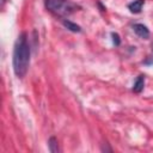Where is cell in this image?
<instances>
[{"label": "cell", "instance_id": "obj_4", "mask_svg": "<svg viewBox=\"0 0 153 153\" xmlns=\"http://www.w3.org/2000/svg\"><path fill=\"white\" fill-rule=\"evenodd\" d=\"M143 86H145V76L143 75H139L134 82V86H133V91L135 93H140L142 90H143Z\"/></svg>", "mask_w": 153, "mask_h": 153}, {"label": "cell", "instance_id": "obj_8", "mask_svg": "<svg viewBox=\"0 0 153 153\" xmlns=\"http://www.w3.org/2000/svg\"><path fill=\"white\" fill-rule=\"evenodd\" d=\"M112 42H114V44L115 45H120V43H121V41H120V36L117 35V33H115V32H112Z\"/></svg>", "mask_w": 153, "mask_h": 153}, {"label": "cell", "instance_id": "obj_3", "mask_svg": "<svg viewBox=\"0 0 153 153\" xmlns=\"http://www.w3.org/2000/svg\"><path fill=\"white\" fill-rule=\"evenodd\" d=\"M133 29H134L135 33H136L139 37L145 38V39L149 37V30L147 29L146 25H143V24H135V25L133 26Z\"/></svg>", "mask_w": 153, "mask_h": 153}, {"label": "cell", "instance_id": "obj_7", "mask_svg": "<svg viewBox=\"0 0 153 153\" xmlns=\"http://www.w3.org/2000/svg\"><path fill=\"white\" fill-rule=\"evenodd\" d=\"M48 146H49V151H50L51 153H56V152H59V145H57V140H56V137L51 136V137L49 139V141H48Z\"/></svg>", "mask_w": 153, "mask_h": 153}, {"label": "cell", "instance_id": "obj_6", "mask_svg": "<svg viewBox=\"0 0 153 153\" xmlns=\"http://www.w3.org/2000/svg\"><path fill=\"white\" fill-rule=\"evenodd\" d=\"M62 23H63V25H65L68 30H71V31H73V32H80V31H81V27H80L79 25L72 23L71 20H66V19H65Z\"/></svg>", "mask_w": 153, "mask_h": 153}, {"label": "cell", "instance_id": "obj_2", "mask_svg": "<svg viewBox=\"0 0 153 153\" xmlns=\"http://www.w3.org/2000/svg\"><path fill=\"white\" fill-rule=\"evenodd\" d=\"M45 8L55 16L65 17L76 10V6L68 0H44Z\"/></svg>", "mask_w": 153, "mask_h": 153}, {"label": "cell", "instance_id": "obj_5", "mask_svg": "<svg viewBox=\"0 0 153 153\" xmlns=\"http://www.w3.org/2000/svg\"><path fill=\"white\" fill-rule=\"evenodd\" d=\"M143 2H145V0H135V1H133V2H130V4L128 5V8H129L130 12H133V13H140Z\"/></svg>", "mask_w": 153, "mask_h": 153}, {"label": "cell", "instance_id": "obj_1", "mask_svg": "<svg viewBox=\"0 0 153 153\" xmlns=\"http://www.w3.org/2000/svg\"><path fill=\"white\" fill-rule=\"evenodd\" d=\"M30 65V47L27 43L26 33L23 32L16 41L13 50V71L18 78H23Z\"/></svg>", "mask_w": 153, "mask_h": 153}]
</instances>
